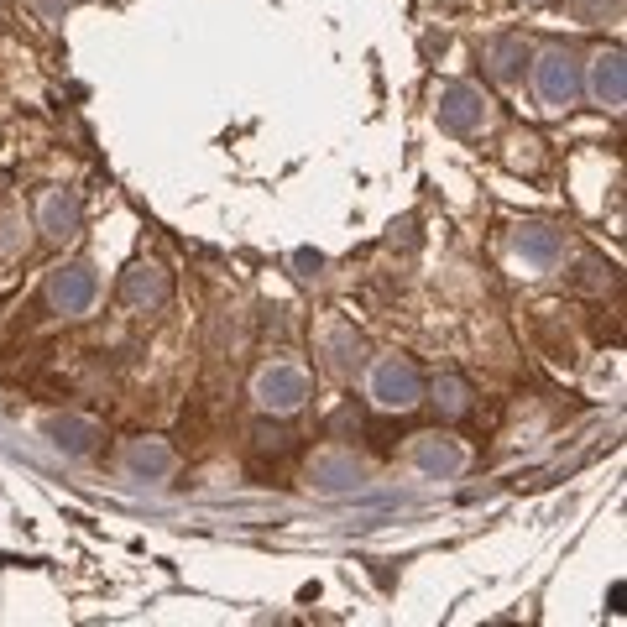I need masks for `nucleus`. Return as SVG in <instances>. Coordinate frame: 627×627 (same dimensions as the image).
Returning <instances> with one entry per match:
<instances>
[{
	"mask_svg": "<svg viewBox=\"0 0 627 627\" xmlns=\"http://www.w3.org/2000/svg\"><path fill=\"white\" fill-rule=\"evenodd\" d=\"M575 58L570 53H549L544 58V68H539V89H544V100L549 105H570V95H575Z\"/></svg>",
	"mask_w": 627,
	"mask_h": 627,
	"instance_id": "f03ea898",
	"label": "nucleus"
},
{
	"mask_svg": "<svg viewBox=\"0 0 627 627\" xmlns=\"http://www.w3.org/2000/svg\"><path fill=\"white\" fill-rule=\"evenodd\" d=\"M518 58H528L518 42H497V63H492V68H497L502 79H518Z\"/></svg>",
	"mask_w": 627,
	"mask_h": 627,
	"instance_id": "0eeeda50",
	"label": "nucleus"
},
{
	"mask_svg": "<svg viewBox=\"0 0 627 627\" xmlns=\"http://www.w3.org/2000/svg\"><path fill=\"white\" fill-rule=\"evenodd\" d=\"M601 68H596V95L607 100V105H617L622 100V68H617V53L612 58H596Z\"/></svg>",
	"mask_w": 627,
	"mask_h": 627,
	"instance_id": "39448f33",
	"label": "nucleus"
},
{
	"mask_svg": "<svg viewBox=\"0 0 627 627\" xmlns=\"http://www.w3.org/2000/svg\"><path fill=\"white\" fill-rule=\"evenodd\" d=\"M53 298H58V304H68V309L84 304V298H89V277H84V267H74V277H68V283L58 277V283H53Z\"/></svg>",
	"mask_w": 627,
	"mask_h": 627,
	"instance_id": "423d86ee",
	"label": "nucleus"
},
{
	"mask_svg": "<svg viewBox=\"0 0 627 627\" xmlns=\"http://www.w3.org/2000/svg\"><path fill=\"white\" fill-rule=\"evenodd\" d=\"M471 121H481V105H476V95H471V89H450V95H445V126L466 131Z\"/></svg>",
	"mask_w": 627,
	"mask_h": 627,
	"instance_id": "20e7f679",
	"label": "nucleus"
},
{
	"mask_svg": "<svg viewBox=\"0 0 627 627\" xmlns=\"http://www.w3.org/2000/svg\"><path fill=\"white\" fill-rule=\"evenodd\" d=\"M257 392H262L267 408H298V398H304V377H298L293 366H272L257 382Z\"/></svg>",
	"mask_w": 627,
	"mask_h": 627,
	"instance_id": "7ed1b4c3",
	"label": "nucleus"
},
{
	"mask_svg": "<svg viewBox=\"0 0 627 627\" xmlns=\"http://www.w3.org/2000/svg\"><path fill=\"white\" fill-rule=\"evenodd\" d=\"M377 398L387 403V408H413L418 403V371L403 361H387L382 366V377H377Z\"/></svg>",
	"mask_w": 627,
	"mask_h": 627,
	"instance_id": "f257e3e1",
	"label": "nucleus"
}]
</instances>
